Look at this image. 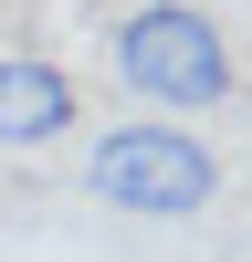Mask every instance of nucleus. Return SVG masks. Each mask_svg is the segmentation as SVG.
<instances>
[{"label":"nucleus","instance_id":"f03ea898","mask_svg":"<svg viewBox=\"0 0 252 262\" xmlns=\"http://www.w3.org/2000/svg\"><path fill=\"white\" fill-rule=\"evenodd\" d=\"M105 63H116V84L137 105H158V116H200V105H221L231 84V32L200 11V0H137V11L116 21V42H105Z\"/></svg>","mask_w":252,"mask_h":262},{"label":"nucleus","instance_id":"f257e3e1","mask_svg":"<svg viewBox=\"0 0 252 262\" xmlns=\"http://www.w3.org/2000/svg\"><path fill=\"white\" fill-rule=\"evenodd\" d=\"M84 200L126 210V221H200L221 200V158L179 116H116L84 137Z\"/></svg>","mask_w":252,"mask_h":262},{"label":"nucleus","instance_id":"7ed1b4c3","mask_svg":"<svg viewBox=\"0 0 252 262\" xmlns=\"http://www.w3.org/2000/svg\"><path fill=\"white\" fill-rule=\"evenodd\" d=\"M84 126V95L53 53H0V147H53Z\"/></svg>","mask_w":252,"mask_h":262}]
</instances>
